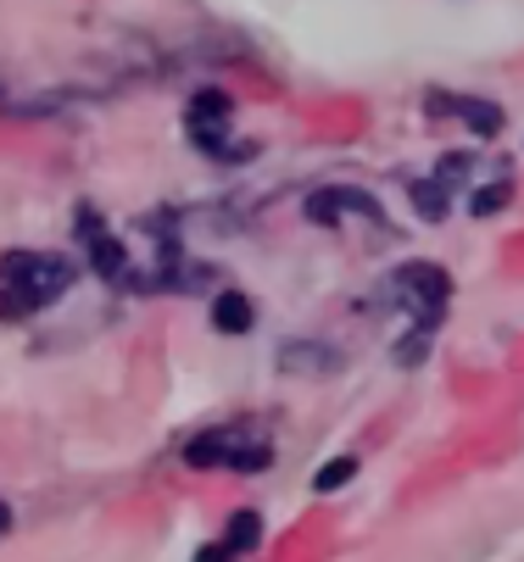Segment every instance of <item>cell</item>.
I'll return each mask as SVG.
<instances>
[{
    "label": "cell",
    "instance_id": "30bf717a",
    "mask_svg": "<svg viewBox=\"0 0 524 562\" xmlns=\"http://www.w3.org/2000/svg\"><path fill=\"white\" fill-rule=\"evenodd\" d=\"M257 540H263V518H257V513H235V518H230V529H223V546H230L235 557L257 551Z\"/></svg>",
    "mask_w": 524,
    "mask_h": 562
},
{
    "label": "cell",
    "instance_id": "277c9868",
    "mask_svg": "<svg viewBox=\"0 0 524 562\" xmlns=\"http://www.w3.org/2000/svg\"><path fill=\"white\" fill-rule=\"evenodd\" d=\"M185 462L190 468H235V473H263L274 462L268 440L241 435V429H207L196 440H185Z\"/></svg>",
    "mask_w": 524,
    "mask_h": 562
},
{
    "label": "cell",
    "instance_id": "7c38bea8",
    "mask_svg": "<svg viewBox=\"0 0 524 562\" xmlns=\"http://www.w3.org/2000/svg\"><path fill=\"white\" fill-rule=\"evenodd\" d=\"M508 195H513V184H508V179H497V184H486V190H475V195H469V212H475V217H491V212H502V206H508Z\"/></svg>",
    "mask_w": 524,
    "mask_h": 562
},
{
    "label": "cell",
    "instance_id": "9c48e42d",
    "mask_svg": "<svg viewBox=\"0 0 524 562\" xmlns=\"http://www.w3.org/2000/svg\"><path fill=\"white\" fill-rule=\"evenodd\" d=\"M413 206L424 212V223H441L446 212H453V190H446L441 179H413Z\"/></svg>",
    "mask_w": 524,
    "mask_h": 562
},
{
    "label": "cell",
    "instance_id": "5b68a950",
    "mask_svg": "<svg viewBox=\"0 0 524 562\" xmlns=\"http://www.w3.org/2000/svg\"><path fill=\"white\" fill-rule=\"evenodd\" d=\"M73 228H79V246L90 251V268L112 284H129V251H123V239L101 223L96 206H79V217H73Z\"/></svg>",
    "mask_w": 524,
    "mask_h": 562
},
{
    "label": "cell",
    "instance_id": "8fae6325",
    "mask_svg": "<svg viewBox=\"0 0 524 562\" xmlns=\"http://www.w3.org/2000/svg\"><path fill=\"white\" fill-rule=\"evenodd\" d=\"M346 479H357V457H335V462H324L319 473H313V491L319 496H330V491H341Z\"/></svg>",
    "mask_w": 524,
    "mask_h": 562
},
{
    "label": "cell",
    "instance_id": "7a4b0ae2",
    "mask_svg": "<svg viewBox=\"0 0 524 562\" xmlns=\"http://www.w3.org/2000/svg\"><path fill=\"white\" fill-rule=\"evenodd\" d=\"M386 301L391 306H402L413 324L430 335L435 324H441V312H446V301H453V279H446L435 262H402L391 279H386Z\"/></svg>",
    "mask_w": 524,
    "mask_h": 562
},
{
    "label": "cell",
    "instance_id": "3957f363",
    "mask_svg": "<svg viewBox=\"0 0 524 562\" xmlns=\"http://www.w3.org/2000/svg\"><path fill=\"white\" fill-rule=\"evenodd\" d=\"M230 123H235V101L223 90H196L185 106V134L196 150L218 156V162H246L252 145H230Z\"/></svg>",
    "mask_w": 524,
    "mask_h": 562
},
{
    "label": "cell",
    "instance_id": "6da1fadb",
    "mask_svg": "<svg viewBox=\"0 0 524 562\" xmlns=\"http://www.w3.org/2000/svg\"><path fill=\"white\" fill-rule=\"evenodd\" d=\"M67 284H73L67 257H45V251H12L7 257V306L12 312H40V306L62 301Z\"/></svg>",
    "mask_w": 524,
    "mask_h": 562
},
{
    "label": "cell",
    "instance_id": "4fadbf2b",
    "mask_svg": "<svg viewBox=\"0 0 524 562\" xmlns=\"http://www.w3.org/2000/svg\"><path fill=\"white\" fill-rule=\"evenodd\" d=\"M469 168H475V156H464V150H446V156H441V168H435V179H441L446 190H458V184L469 179Z\"/></svg>",
    "mask_w": 524,
    "mask_h": 562
},
{
    "label": "cell",
    "instance_id": "8992f818",
    "mask_svg": "<svg viewBox=\"0 0 524 562\" xmlns=\"http://www.w3.org/2000/svg\"><path fill=\"white\" fill-rule=\"evenodd\" d=\"M424 112H430V117H458V123H469L480 139L502 134V123H508L497 101H480V95H446V90H430V95H424Z\"/></svg>",
    "mask_w": 524,
    "mask_h": 562
},
{
    "label": "cell",
    "instance_id": "52a82bcc",
    "mask_svg": "<svg viewBox=\"0 0 524 562\" xmlns=\"http://www.w3.org/2000/svg\"><path fill=\"white\" fill-rule=\"evenodd\" d=\"M346 212L380 217V201H374L368 190H352V184H330V190H313L308 195V223H341Z\"/></svg>",
    "mask_w": 524,
    "mask_h": 562
},
{
    "label": "cell",
    "instance_id": "ba28073f",
    "mask_svg": "<svg viewBox=\"0 0 524 562\" xmlns=\"http://www.w3.org/2000/svg\"><path fill=\"white\" fill-rule=\"evenodd\" d=\"M257 324V312H252V301L241 295V290H223L218 301H212V329L218 335H246Z\"/></svg>",
    "mask_w": 524,
    "mask_h": 562
},
{
    "label": "cell",
    "instance_id": "5bb4252c",
    "mask_svg": "<svg viewBox=\"0 0 524 562\" xmlns=\"http://www.w3.org/2000/svg\"><path fill=\"white\" fill-rule=\"evenodd\" d=\"M196 562H235V551L223 546V540H212V546H201V551H196Z\"/></svg>",
    "mask_w": 524,
    "mask_h": 562
}]
</instances>
